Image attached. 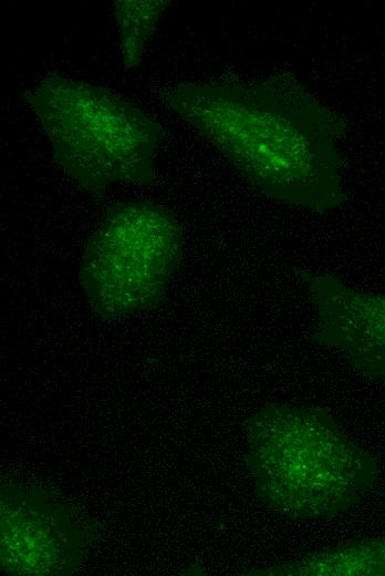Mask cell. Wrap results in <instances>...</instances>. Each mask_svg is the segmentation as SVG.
Instances as JSON below:
<instances>
[{
    "label": "cell",
    "mask_w": 385,
    "mask_h": 576,
    "mask_svg": "<svg viewBox=\"0 0 385 576\" xmlns=\"http://www.w3.org/2000/svg\"><path fill=\"white\" fill-rule=\"evenodd\" d=\"M168 103L266 196L322 212L345 202L336 148L343 121L291 75L185 82Z\"/></svg>",
    "instance_id": "cell-1"
},
{
    "label": "cell",
    "mask_w": 385,
    "mask_h": 576,
    "mask_svg": "<svg viewBox=\"0 0 385 576\" xmlns=\"http://www.w3.org/2000/svg\"><path fill=\"white\" fill-rule=\"evenodd\" d=\"M246 462L258 500L291 521H323L353 508L379 470L325 408L268 403L244 424Z\"/></svg>",
    "instance_id": "cell-2"
},
{
    "label": "cell",
    "mask_w": 385,
    "mask_h": 576,
    "mask_svg": "<svg viewBox=\"0 0 385 576\" xmlns=\"http://www.w3.org/2000/svg\"><path fill=\"white\" fill-rule=\"evenodd\" d=\"M28 103L55 160L86 192L152 183L159 127L126 99L89 82L50 74L29 93Z\"/></svg>",
    "instance_id": "cell-3"
},
{
    "label": "cell",
    "mask_w": 385,
    "mask_h": 576,
    "mask_svg": "<svg viewBox=\"0 0 385 576\" xmlns=\"http://www.w3.org/2000/svg\"><path fill=\"white\" fill-rule=\"evenodd\" d=\"M181 255V229L167 209L119 203L110 207L86 243L80 285L97 317L123 318L163 299Z\"/></svg>",
    "instance_id": "cell-4"
},
{
    "label": "cell",
    "mask_w": 385,
    "mask_h": 576,
    "mask_svg": "<svg viewBox=\"0 0 385 576\" xmlns=\"http://www.w3.org/2000/svg\"><path fill=\"white\" fill-rule=\"evenodd\" d=\"M302 280L315 311L314 341L385 385V294L331 275L304 272Z\"/></svg>",
    "instance_id": "cell-5"
},
{
    "label": "cell",
    "mask_w": 385,
    "mask_h": 576,
    "mask_svg": "<svg viewBox=\"0 0 385 576\" xmlns=\"http://www.w3.org/2000/svg\"><path fill=\"white\" fill-rule=\"evenodd\" d=\"M2 564L12 573L59 574L82 554L83 532L69 508L44 494L2 496Z\"/></svg>",
    "instance_id": "cell-6"
},
{
    "label": "cell",
    "mask_w": 385,
    "mask_h": 576,
    "mask_svg": "<svg viewBox=\"0 0 385 576\" xmlns=\"http://www.w3.org/2000/svg\"><path fill=\"white\" fill-rule=\"evenodd\" d=\"M269 576H385V532L256 570Z\"/></svg>",
    "instance_id": "cell-7"
},
{
    "label": "cell",
    "mask_w": 385,
    "mask_h": 576,
    "mask_svg": "<svg viewBox=\"0 0 385 576\" xmlns=\"http://www.w3.org/2000/svg\"><path fill=\"white\" fill-rule=\"evenodd\" d=\"M169 1L118 0L113 4L122 60L136 68Z\"/></svg>",
    "instance_id": "cell-8"
}]
</instances>
